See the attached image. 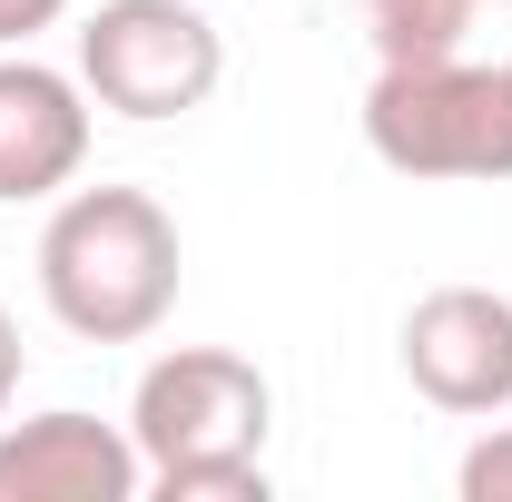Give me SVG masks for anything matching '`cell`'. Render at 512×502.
Returning a JSON list of instances; mask_svg holds the SVG:
<instances>
[{"instance_id":"obj_4","label":"cell","mask_w":512,"mask_h":502,"mask_svg":"<svg viewBox=\"0 0 512 502\" xmlns=\"http://www.w3.org/2000/svg\"><path fill=\"white\" fill-rule=\"evenodd\" d=\"M227 79V40L197 0H99L79 20V89L109 119H188Z\"/></svg>"},{"instance_id":"obj_1","label":"cell","mask_w":512,"mask_h":502,"mask_svg":"<svg viewBox=\"0 0 512 502\" xmlns=\"http://www.w3.org/2000/svg\"><path fill=\"white\" fill-rule=\"evenodd\" d=\"M178 217L148 188H60L40 227V306L79 345H148L178 315Z\"/></svg>"},{"instance_id":"obj_9","label":"cell","mask_w":512,"mask_h":502,"mask_svg":"<svg viewBox=\"0 0 512 502\" xmlns=\"http://www.w3.org/2000/svg\"><path fill=\"white\" fill-rule=\"evenodd\" d=\"M453 493L463 502H512V424H493V434L453 463Z\"/></svg>"},{"instance_id":"obj_10","label":"cell","mask_w":512,"mask_h":502,"mask_svg":"<svg viewBox=\"0 0 512 502\" xmlns=\"http://www.w3.org/2000/svg\"><path fill=\"white\" fill-rule=\"evenodd\" d=\"M69 0H0V50H30L40 30H60Z\"/></svg>"},{"instance_id":"obj_5","label":"cell","mask_w":512,"mask_h":502,"mask_svg":"<svg viewBox=\"0 0 512 502\" xmlns=\"http://www.w3.org/2000/svg\"><path fill=\"white\" fill-rule=\"evenodd\" d=\"M404 384L434 414H463V424L512 414V296H493V286L414 296V315H404Z\"/></svg>"},{"instance_id":"obj_7","label":"cell","mask_w":512,"mask_h":502,"mask_svg":"<svg viewBox=\"0 0 512 502\" xmlns=\"http://www.w3.org/2000/svg\"><path fill=\"white\" fill-rule=\"evenodd\" d=\"M89 89L79 69H50L30 50H0V207H40L79 188L89 168Z\"/></svg>"},{"instance_id":"obj_8","label":"cell","mask_w":512,"mask_h":502,"mask_svg":"<svg viewBox=\"0 0 512 502\" xmlns=\"http://www.w3.org/2000/svg\"><path fill=\"white\" fill-rule=\"evenodd\" d=\"M473 10H483V0H355L375 60H444V50H463Z\"/></svg>"},{"instance_id":"obj_11","label":"cell","mask_w":512,"mask_h":502,"mask_svg":"<svg viewBox=\"0 0 512 502\" xmlns=\"http://www.w3.org/2000/svg\"><path fill=\"white\" fill-rule=\"evenodd\" d=\"M20 375H30V345H20V325H10V306H0V414H10Z\"/></svg>"},{"instance_id":"obj_2","label":"cell","mask_w":512,"mask_h":502,"mask_svg":"<svg viewBox=\"0 0 512 502\" xmlns=\"http://www.w3.org/2000/svg\"><path fill=\"white\" fill-rule=\"evenodd\" d=\"M266 424L276 384L227 345H168L128 394V434L148 453L158 502H266Z\"/></svg>"},{"instance_id":"obj_3","label":"cell","mask_w":512,"mask_h":502,"mask_svg":"<svg viewBox=\"0 0 512 502\" xmlns=\"http://www.w3.org/2000/svg\"><path fill=\"white\" fill-rule=\"evenodd\" d=\"M365 148L424 188H493L512 178V60H384L365 89Z\"/></svg>"},{"instance_id":"obj_6","label":"cell","mask_w":512,"mask_h":502,"mask_svg":"<svg viewBox=\"0 0 512 502\" xmlns=\"http://www.w3.org/2000/svg\"><path fill=\"white\" fill-rule=\"evenodd\" d=\"M148 453L128 424H99L79 404L0 424V502H138Z\"/></svg>"}]
</instances>
